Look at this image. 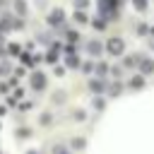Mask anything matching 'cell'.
I'll list each match as a JSON object with an SVG mask.
<instances>
[{
    "instance_id": "7",
    "label": "cell",
    "mask_w": 154,
    "mask_h": 154,
    "mask_svg": "<svg viewBox=\"0 0 154 154\" xmlns=\"http://www.w3.org/2000/svg\"><path fill=\"white\" fill-rule=\"evenodd\" d=\"M19 48H22L19 43H10V46H7V53H10V55H19Z\"/></svg>"
},
{
    "instance_id": "19",
    "label": "cell",
    "mask_w": 154,
    "mask_h": 154,
    "mask_svg": "<svg viewBox=\"0 0 154 154\" xmlns=\"http://www.w3.org/2000/svg\"><path fill=\"white\" fill-rule=\"evenodd\" d=\"M94 108H103V101L101 99H94Z\"/></svg>"
},
{
    "instance_id": "9",
    "label": "cell",
    "mask_w": 154,
    "mask_h": 154,
    "mask_svg": "<svg viewBox=\"0 0 154 154\" xmlns=\"http://www.w3.org/2000/svg\"><path fill=\"white\" fill-rule=\"evenodd\" d=\"M130 87H132V89H140V87H142V77H132V79H130Z\"/></svg>"
},
{
    "instance_id": "18",
    "label": "cell",
    "mask_w": 154,
    "mask_h": 154,
    "mask_svg": "<svg viewBox=\"0 0 154 154\" xmlns=\"http://www.w3.org/2000/svg\"><path fill=\"white\" fill-rule=\"evenodd\" d=\"M111 94H120V84H118V82L113 84V89H111Z\"/></svg>"
},
{
    "instance_id": "21",
    "label": "cell",
    "mask_w": 154,
    "mask_h": 154,
    "mask_svg": "<svg viewBox=\"0 0 154 154\" xmlns=\"http://www.w3.org/2000/svg\"><path fill=\"white\" fill-rule=\"evenodd\" d=\"M26 154H36V152H26Z\"/></svg>"
},
{
    "instance_id": "16",
    "label": "cell",
    "mask_w": 154,
    "mask_h": 154,
    "mask_svg": "<svg viewBox=\"0 0 154 154\" xmlns=\"http://www.w3.org/2000/svg\"><path fill=\"white\" fill-rule=\"evenodd\" d=\"M132 2H135L140 10H144V5H147V0H132Z\"/></svg>"
},
{
    "instance_id": "17",
    "label": "cell",
    "mask_w": 154,
    "mask_h": 154,
    "mask_svg": "<svg viewBox=\"0 0 154 154\" xmlns=\"http://www.w3.org/2000/svg\"><path fill=\"white\" fill-rule=\"evenodd\" d=\"M82 70H84V72H91V70H94V65H91V63H84V67H82Z\"/></svg>"
},
{
    "instance_id": "20",
    "label": "cell",
    "mask_w": 154,
    "mask_h": 154,
    "mask_svg": "<svg viewBox=\"0 0 154 154\" xmlns=\"http://www.w3.org/2000/svg\"><path fill=\"white\" fill-rule=\"evenodd\" d=\"M19 108H22V111H29V108H31V101H29V103H26V101H24V103H19Z\"/></svg>"
},
{
    "instance_id": "15",
    "label": "cell",
    "mask_w": 154,
    "mask_h": 154,
    "mask_svg": "<svg viewBox=\"0 0 154 154\" xmlns=\"http://www.w3.org/2000/svg\"><path fill=\"white\" fill-rule=\"evenodd\" d=\"M67 65H72V67H75V65H79V60H77L75 55H70V58H67Z\"/></svg>"
},
{
    "instance_id": "4",
    "label": "cell",
    "mask_w": 154,
    "mask_h": 154,
    "mask_svg": "<svg viewBox=\"0 0 154 154\" xmlns=\"http://www.w3.org/2000/svg\"><path fill=\"white\" fill-rule=\"evenodd\" d=\"M101 48H103V46H101L99 41H89V53H91V55H99Z\"/></svg>"
},
{
    "instance_id": "5",
    "label": "cell",
    "mask_w": 154,
    "mask_h": 154,
    "mask_svg": "<svg viewBox=\"0 0 154 154\" xmlns=\"http://www.w3.org/2000/svg\"><path fill=\"white\" fill-rule=\"evenodd\" d=\"M14 10H17V14L24 17V14H26V2H24V0H14Z\"/></svg>"
},
{
    "instance_id": "2",
    "label": "cell",
    "mask_w": 154,
    "mask_h": 154,
    "mask_svg": "<svg viewBox=\"0 0 154 154\" xmlns=\"http://www.w3.org/2000/svg\"><path fill=\"white\" fill-rule=\"evenodd\" d=\"M106 48H108V53L120 55V53H123V41H120V38H111V41L106 43Z\"/></svg>"
},
{
    "instance_id": "1",
    "label": "cell",
    "mask_w": 154,
    "mask_h": 154,
    "mask_svg": "<svg viewBox=\"0 0 154 154\" xmlns=\"http://www.w3.org/2000/svg\"><path fill=\"white\" fill-rule=\"evenodd\" d=\"M29 84H31V89H36V91H41V89H46V75L43 72H31L29 75Z\"/></svg>"
},
{
    "instance_id": "6",
    "label": "cell",
    "mask_w": 154,
    "mask_h": 154,
    "mask_svg": "<svg viewBox=\"0 0 154 154\" xmlns=\"http://www.w3.org/2000/svg\"><path fill=\"white\" fill-rule=\"evenodd\" d=\"M89 87H91V91H103V82L101 79H91Z\"/></svg>"
},
{
    "instance_id": "8",
    "label": "cell",
    "mask_w": 154,
    "mask_h": 154,
    "mask_svg": "<svg viewBox=\"0 0 154 154\" xmlns=\"http://www.w3.org/2000/svg\"><path fill=\"white\" fill-rule=\"evenodd\" d=\"M17 137H22V140H24V137H31V130H29V128H19V130H17Z\"/></svg>"
},
{
    "instance_id": "12",
    "label": "cell",
    "mask_w": 154,
    "mask_h": 154,
    "mask_svg": "<svg viewBox=\"0 0 154 154\" xmlns=\"http://www.w3.org/2000/svg\"><path fill=\"white\" fill-rule=\"evenodd\" d=\"M72 147H75V149H82V147H84V140H82V137L72 140Z\"/></svg>"
},
{
    "instance_id": "3",
    "label": "cell",
    "mask_w": 154,
    "mask_h": 154,
    "mask_svg": "<svg viewBox=\"0 0 154 154\" xmlns=\"http://www.w3.org/2000/svg\"><path fill=\"white\" fill-rule=\"evenodd\" d=\"M63 19H65V14H63V10H53V12L48 14V24H51V26H58V24H60Z\"/></svg>"
},
{
    "instance_id": "13",
    "label": "cell",
    "mask_w": 154,
    "mask_h": 154,
    "mask_svg": "<svg viewBox=\"0 0 154 154\" xmlns=\"http://www.w3.org/2000/svg\"><path fill=\"white\" fill-rule=\"evenodd\" d=\"M96 67H99V70H96V72H99V75H106V70H108V65H103V63H99V65H96Z\"/></svg>"
},
{
    "instance_id": "10",
    "label": "cell",
    "mask_w": 154,
    "mask_h": 154,
    "mask_svg": "<svg viewBox=\"0 0 154 154\" xmlns=\"http://www.w3.org/2000/svg\"><path fill=\"white\" fill-rule=\"evenodd\" d=\"M75 7L77 10H84V7H89V0H75Z\"/></svg>"
},
{
    "instance_id": "14",
    "label": "cell",
    "mask_w": 154,
    "mask_h": 154,
    "mask_svg": "<svg viewBox=\"0 0 154 154\" xmlns=\"http://www.w3.org/2000/svg\"><path fill=\"white\" fill-rule=\"evenodd\" d=\"M41 125H51V116H48V113L41 116Z\"/></svg>"
},
{
    "instance_id": "11",
    "label": "cell",
    "mask_w": 154,
    "mask_h": 154,
    "mask_svg": "<svg viewBox=\"0 0 154 154\" xmlns=\"http://www.w3.org/2000/svg\"><path fill=\"white\" fill-rule=\"evenodd\" d=\"M75 19H77V22H87V14H84L82 10H77V12H75Z\"/></svg>"
}]
</instances>
